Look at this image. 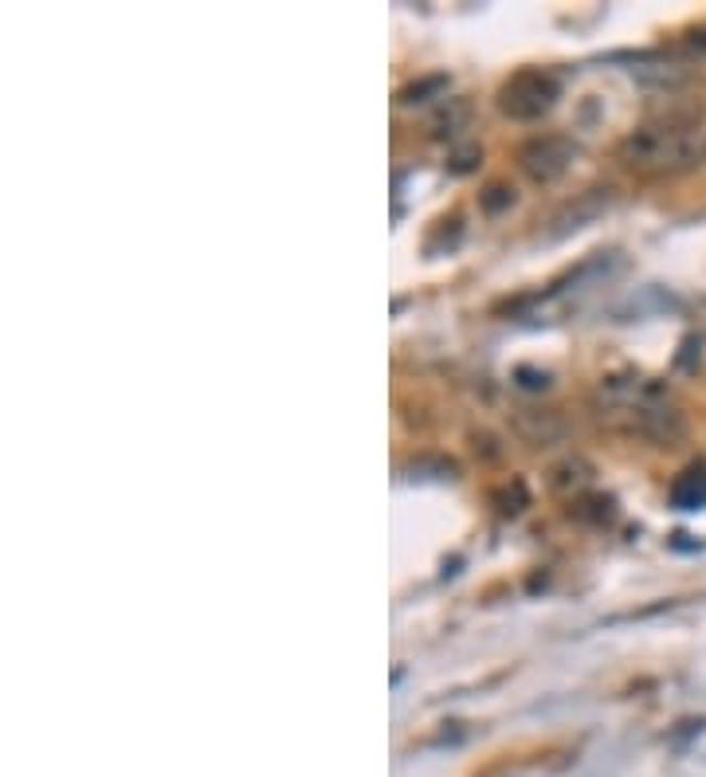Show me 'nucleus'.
<instances>
[{
	"instance_id": "1",
	"label": "nucleus",
	"mask_w": 706,
	"mask_h": 777,
	"mask_svg": "<svg viewBox=\"0 0 706 777\" xmlns=\"http://www.w3.org/2000/svg\"><path fill=\"white\" fill-rule=\"evenodd\" d=\"M593 409L601 424H608V429L628 436V441H644L655 444V448H676L686 436L683 412L667 400L664 389L636 378V373L601 378V385L593 393Z\"/></svg>"
},
{
	"instance_id": "2",
	"label": "nucleus",
	"mask_w": 706,
	"mask_h": 777,
	"mask_svg": "<svg viewBox=\"0 0 706 777\" xmlns=\"http://www.w3.org/2000/svg\"><path fill=\"white\" fill-rule=\"evenodd\" d=\"M616 162L640 177H683L706 162V123L698 114H664L636 126L616 145Z\"/></svg>"
},
{
	"instance_id": "3",
	"label": "nucleus",
	"mask_w": 706,
	"mask_h": 777,
	"mask_svg": "<svg viewBox=\"0 0 706 777\" xmlns=\"http://www.w3.org/2000/svg\"><path fill=\"white\" fill-rule=\"evenodd\" d=\"M553 103H557V79L542 67L514 72L499 87V111L514 123H538L542 114L553 111Z\"/></svg>"
},
{
	"instance_id": "4",
	"label": "nucleus",
	"mask_w": 706,
	"mask_h": 777,
	"mask_svg": "<svg viewBox=\"0 0 706 777\" xmlns=\"http://www.w3.org/2000/svg\"><path fill=\"white\" fill-rule=\"evenodd\" d=\"M577 142L574 138H565V133H538L530 142L518 150V169H523L530 181L538 184H550L557 177L569 174V165L577 162Z\"/></svg>"
},
{
	"instance_id": "5",
	"label": "nucleus",
	"mask_w": 706,
	"mask_h": 777,
	"mask_svg": "<svg viewBox=\"0 0 706 777\" xmlns=\"http://www.w3.org/2000/svg\"><path fill=\"white\" fill-rule=\"evenodd\" d=\"M671 507L679 511H703L706 507V463L686 468L676 483H671Z\"/></svg>"
},
{
	"instance_id": "6",
	"label": "nucleus",
	"mask_w": 706,
	"mask_h": 777,
	"mask_svg": "<svg viewBox=\"0 0 706 777\" xmlns=\"http://www.w3.org/2000/svg\"><path fill=\"white\" fill-rule=\"evenodd\" d=\"M589 483H593V468L585 460H577V456H569V460H562L550 471V487L557 495H565V499H577Z\"/></svg>"
},
{
	"instance_id": "7",
	"label": "nucleus",
	"mask_w": 706,
	"mask_h": 777,
	"mask_svg": "<svg viewBox=\"0 0 706 777\" xmlns=\"http://www.w3.org/2000/svg\"><path fill=\"white\" fill-rule=\"evenodd\" d=\"M604 205H608V201H596V196H585V201H577V208H569L565 216H557V220H553V225H557V228H553V235L569 232V228H585V220L601 213Z\"/></svg>"
},
{
	"instance_id": "8",
	"label": "nucleus",
	"mask_w": 706,
	"mask_h": 777,
	"mask_svg": "<svg viewBox=\"0 0 706 777\" xmlns=\"http://www.w3.org/2000/svg\"><path fill=\"white\" fill-rule=\"evenodd\" d=\"M448 87V79L444 75H432V79H424V82H416V87H409V91L400 94L405 103H416V94H428V91H444Z\"/></svg>"
},
{
	"instance_id": "9",
	"label": "nucleus",
	"mask_w": 706,
	"mask_h": 777,
	"mask_svg": "<svg viewBox=\"0 0 706 777\" xmlns=\"http://www.w3.org/2000/svg\"><path fill=\"white\" fill-rule=\"evenodd\" d=\"M683 48H686V52H691V55H698V60H706V24H703V28L691 31V36H686Z\"/></svg>"
}]
</instances>
